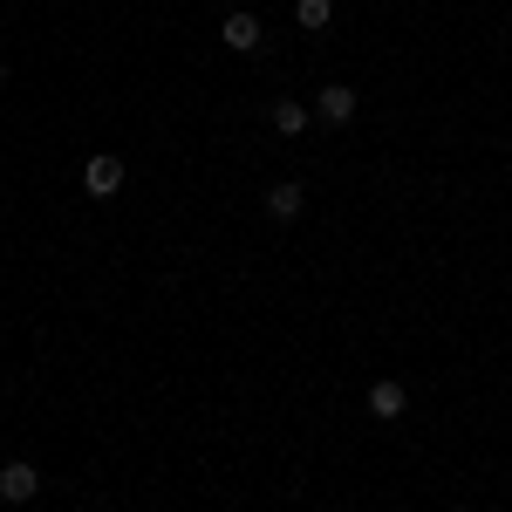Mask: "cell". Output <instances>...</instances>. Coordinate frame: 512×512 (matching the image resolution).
Segmentation results:
<instances>
[{"instance_id": "6da1fadb", "label": "cell", "mask_w": 512, "mask_h": 512, "mask_svg": "<svg viewBox=\"0 0 512 512\" xmlns=\"http://www.w3.org/2000/svg\"><path fill=\"white\" fill-rule=\"evenodd\" d=\"M82 185H89V198H117V192H123V158L96 151V158L82 164Z\"/></svg>"}, {"instance_id": "7a4b0ae2", "label": "cell", "mask_w": 512, "mask_h": 512, "mask_svg": "<svg viewBox=\"0 0 512 512\" xmlns=\"http://www.w3.org/2000/svg\"><path fill=\"white\" fill-rule=\"evenodd\" d=\"M35 492H41V472L28 465V458H14V465H0V499H7V506H28Z\"/></svg>"}, {"instance_id": "3957f363", "label": "cell", "mask_w": 512, "mask_h": 512, "mask_svg": "<svg viewBox=\"0 0 512 512\" xmlns=\"http://www.w3.org/2000/svg\"><path fill=\"white\" fill-rule=\"evenodd\" d=\"M219 41H226L233 55H253V48H260V14H246V7H233V14L219 21Z\"/></svg>"}, {"instance_id": "277c9868", "label": "cell", "mask_w": 512, "mask_h": 512, "mask_svg": "<svg viewBox=\"0 0 512 512\" xmlns=\"http://www.w3.org/2000/svg\"><path fill=\"white\" fill-rule=\"evenodd\" d=\"M403 410H410V390H403V383H390V376H383V383H369V417L396 424Z\"/></svg>"}, {"instance_id": "5b68a950", "label": "cell", "mask_w": 512, "mask_h": 512, "mask_svg": "<svg viewBox=\"0 0 512 512\" xmlns=\"http://www.w3.org/2000/svg\"><path fill=\"white\" fill-rule=\"evenodd\" d=\"M315 117L321 123H349L355 117V89H349V82H328V89L315 96Z\"/></svg>"}, {"instance_id": "8992f818", "label": "cell", "mask_w": 512, "mask_h": 512, "mask_svg": "<svg viewBox=\"0 0 512 512\" xmlns=\"http://www.w3.org/2000/svg\"><path fill=\"white\" fill-rule=\"evenodd\" d=\"M301 205H308V192H301V185H274V192H267V219L294 226V219H301Z\"/></svg>"}, {"instance_id": "52a82bcc", "label": "cell", "mask_w": 512, "mask_h": 512, "mask_svg": "<svg viewBox=\"0 0 512 512\" xmlns=\"http://www.w3.org/2000/svg\"><path fill=\"white\" fill-rule=\"evenodd\" d=\"M308 123H315V110H308V103H294V96H287V103H274V130H280V137H301Z\"/></svg>"}, {"instance_id": "ba28073f", "label": "cell", "mask_w": 512, "mask_h": 512, "mask_svg": "<svg viewBox=\"0 0 512 512\" xmlns=\"http://www.w3.org/2000/svg\"><path fill=\"white\" fill-rule=\"evenodd\" d=\"M294 21H301L308 35H321V28L335 21V0H294Z\"/></svg>"}, {"instance_id": "9c48e42d", "label": "cell", "mask_w": 512, "mask_h": 512, "mask_svg": "<svg viewBox=\"0 0 512 512\" xmlns=\"http://www.w3.org/2000/svg\"><path fill=\"white\" fill-rule=\"evenodd\" d=\"M0 82H7V62H0Z\"/></svg>"}]
</instances>
